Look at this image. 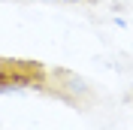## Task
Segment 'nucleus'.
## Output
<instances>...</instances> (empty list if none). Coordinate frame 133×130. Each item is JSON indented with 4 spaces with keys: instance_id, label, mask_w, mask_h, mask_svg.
Masks as SVG:
<instances>
[{
    "instance_id": "obj_1",
    "label": "nucleus",
    "mask_w": 133,
    "mask_h": 130,
    "mask_svg": "<svg viewBox=\"0 0 133 130\" xmlns=\"http://www.w3.org/2000/svg\"><path fill=\"white\" fill-rule=\"evenodd\" d=\"M64 3H82V0H64Z\"/></svg>"
}]
</instances>
